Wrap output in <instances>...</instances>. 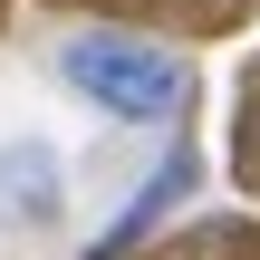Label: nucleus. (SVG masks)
I'll return each mask as SVG.
<instances>
[{
	"instance_id": "obj_1",
	"label": "nucleus",
	"mask_w": 260,
	"mask_h": 260,
	"mask_svg": "<svg viewBox=\"0 0 260 260\" xmlns=\"http://www.w3.org/2000/svg\"><path fill=\"white\" fill-rule=\"evenodd\" d=\"M58 77L96 116H116V125H174L183 96H193V68L174 48H154V39H68L58 48Z\"/></svg>"
},
{
	"instance_id": "obj_2",
	"label": "nucleus",
	"mask_w": 260,
	"mask_h": 260,
	"mask_svg": "<svg viewBox=\"0 0 260 260\" xmlns=\"http://www.w3.org/2000/svg\"><path fill=\"white\" fill-rule=\"evenodd\" d=\"M58 203H68L58 154L48 145H0V222L10 232H39V222H58Z\"/></svg>"
},
{
	"instance_id": "obj_3",
	"label": "nucleus",
	"mask_w": 260,
	"mask_h": 260,
	"mask_svg": "<svg viewBox=\"0 0 260 260\" xmlns=\"http://www.w3.org/2000/svg\"><path fill=\"white\" fill-rule=\"evenodd\" d=\"M183 183H193V164L174 154V164L154 174V193H145V203H125V212H116V232H106V241H96V251H87V260H116V251H125V241H135V232H145V222H154V212H164V203H183Z\"/></svg>"
}]
</instances>
